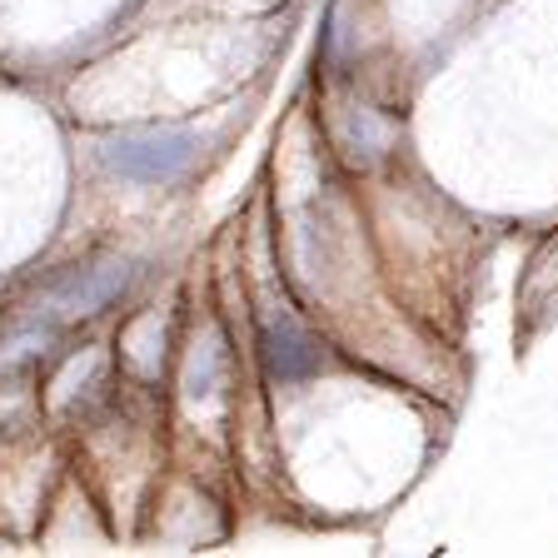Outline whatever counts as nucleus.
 Instances as JSON below:
<instances>
[{
    "mask_svg": "<svg viewBox=\"0 0 558 558\" xmlns=\"http://www.w3.org/2000/svg\"><path fill=\"white\" fill-rule=\"evenodd\" d=\"M199 160V140L180 130H150V135L105 140V165L135 185H180L190 165Z\"/></svg>",
    "mask_w": 558,
    "mask_h": 558,
    "instance_id": "f257e3e1",
    "label": "nucleus"
},
{
    "mask_svg": "<svg viewBox=\"0 0 558 558\" xmlns=\"http://www.w3.org/2000/svg\"><path fill=\"white\" fill-rule=\"evenodd\" d=\"M259 344H265V369L269 379H310L314 369H319V344H314L304 329H294L290 319H269L265 335H259Z\"/></svg>",
    "mask_w": 558,
    "mask_h": 558,
    "instance_id": "f03ea898",
    "label": "nucleus"
}]
</instances>
